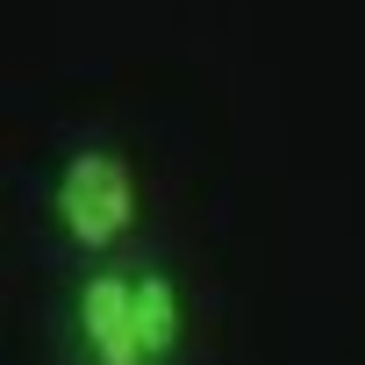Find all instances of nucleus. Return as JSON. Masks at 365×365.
<instances>
[{"instance_id":"obj_1","label":"nucleus","mask_w":365,"mask_h":365,"mask_svg":"<svg viewBox=\"0 0 365 365\" xmlns=\"http://www.w3.org/2000/svg\"><path fill=\"white\" fill-rule=\"evenodd\" d=\"M72 365H179L187 351V294L150 258H101L65 301Z\"/></svg>"},{"instance_id":"obj_2","label":"nucleus","mask_w":365,"mask_h":365,"mask_svg":"<svg viewBox=\"0 0 365 365\" xmlns=\"http://www.w3.org/2000/svg\"><path fill=\"white\" fill-rule=\"evenodd\" d=\"M136 165L115 150V143H79L65 150L58 179H51V215L65 230L72 251L86 258H108L129 230H136Z\"/></svg>"}]
</instances>
